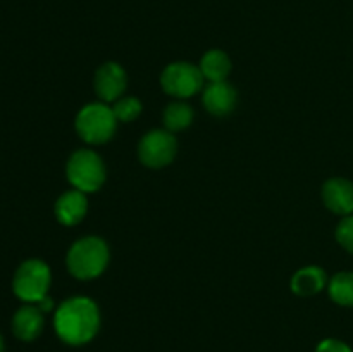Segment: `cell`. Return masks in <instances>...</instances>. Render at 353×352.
Listing matches in <instances>:
<instances>
[{
    "label": "cell",
    "instance_id": "8992f818",
    "mask_svg": "<svg viewBox=\"0 0 353 352\" xmlns=\"http://www.w3.org/2000/svg\"><path fill=\"white\" fill-rule=\"evenodd\" d=\"M203 83L205 78L199 66L185 61L171 62L165 66L161 75L162 90L176 99H188L196 95L203 90Z\"/></svg>",
    "mask_w": 353,
    "mask_h": 352
},
{
    "label": "cell",
    "instance_id": "9a60e30c",
    "mask_svg": "<svg viewBox=\"0 0 353 352\" xmlns=\"http://www.w3.org/2000/svg\"><path fill=\"white\" fill-rule=\"evenodd\" d=\"M193 117H195V113H193L192 106H188L186 102H181V100H176V102L169 104L165 107L164 114H162L164 128L168 131H171V133H178V131L186 130L193 123Z\"/></svg>",
    "mask_w": 353,
    "mask_h": 352
},
{
    "label": "cell",
    "instance_id": "d6986e66",
    "mask_svg": "<svg viewBox=\"0 0 353 352\" xmlns=\"http://www.w3.org/2000/svg\"><path fill=\"white\" fill-rule=\"evenodd\" d=\"M316 352H352V349L345 342L336 340V338H326L317 345Z\"/></svg>",
    "mask_w": 353,
    "mask_h": 352
},
{
    "label": "cell",
    "instance_id": "6da1fadb",
    "mask_svg": "<svg viewBox=\"0 0 353 352\" xmlns=\"http://www.w3.org/2000/svg\"><path fill=\"white\" fill-rule=\"evenodd\" d=\"M54 328L68 345H85L99 333L100 309L90 297H71L55 309Z\"/></svg>",
    "mask_w": 353,
    "mask_h": 352
},
{
    "label": "cell",
    "instance_id": "30bf717a",
    "mask_svg": "<svg viewBox=\"0 0 353 352\" xmlns=\"http://www.w3.org/2000/svg\"><path fill=\"white\" fill-rule=\"evenodd\" d=\"M323 202L338 216L353 214V182L347 178H330L323 186Z\"/></svg>",
    "mask_w": 353,
    "mask_h": 352
},
{
    "label": "cell",
    "instance_id": "5b68a950",
    "mask_svg": "<svg viewBox=\"0 0 353 352\" xmlns=\"http://www.w3.org/2000/svg\"><path fill=\"white\" fill-rule=\"evenodd\" d=\"M52 275L47 262L41 259H28L17 268L12 280V290L23 302L37 304L47 297Z\"/></svg>",
    "mask_w": 353,
    "mask_h": 352
},
{
    "label": "cell",
    "instance_id": "277c9868",
    "mask_svg": "<svg viewBox=\"0 0 353 352\" xmlns=\"http://www.w3.org/2000/svg\"><path fill=\"white\" fill-rule=\"evenodd\" d=\"M65 176L72 188L85 193L99 192L105 183L107 169L102 157L92 148H79L72 152L65 164Z\"/></svg>",
    "mask_w": 353,
    "mask_h": 352
},
{
    "label": "cell",
    "instance_id": "52a82bcc",
    "mask_svg": "<svg viewBox=\"0 0 353 352\" xmlns=\"http://www.w3.org/2000/svg\"><path fill=\"white\" fill-rule=\"evenodd\" d=\"M138 159L150 169H161L171 164L178 154V140L174 133L164 130H152L141 137L138 144Z\"/></svg>",
    "mask_w": 353,
    "mask_h": 352
},
{
    "label": "cell",
    "instance_id": "ffe728a7",
    "mask_svg": "<svg viewBox=\"0 0 353 352\" xmlns=\"http://www.w3.org/2000/svg\"><path fill=\"white\" fill-rule=\"evenodd\" d=\"M37 306L38 307H40V311H41V313H50V311L52 309H54V300H52L50 299V297H43V299H41L40 300V302H37Z\"/></svg>",
    "mask_w": 353,
    "mask_h": 352
},
{
    "label": "cell",
    "instance_id": "7a4b0ae2",
    "mask_svg": "<svg viewBox=\"0 0 353 352\" xmlns=\"http://www.w3.org/2000/svg\"><path fill=\"white\" fill-rule=\"evenodd\" d=\"M110 261L109 245L100 237H83L71 245L65 255V266L74 278L88 282L107 269Z\"/></svg>",
    "mask_w": 353,
    "mask_h": 352
},
{
    "label": "cell",
    "instance_id": "3957f363",
    "mask_svg": "<svg viewBox=\"0 0 353 352\" xmlns=\"http://www.w3.org/2000/svg\"><path fill=\"white\" fill-rule=\"evenodd\" d=\"M119 121L114 116L112 107L105 102H90L78 110L74 128L85 144L102 145L112 140Z\"/></svg>",
    "mask_w": 353,
    "mask_h": 352
},
{
    "label": "cell",
    "instance_id": "ba28073f",
    "mask_svg": "<svg viewBox=\"0 0 353 352\" xmlns=\"http://www.w3.org/2000/svg\"><path fill=\"white\" fill-rule=\"evenodd\" d=\"M128 86L126 71L117 62H105L100 66L93 78V88L100 102H116L117 99L124 97Z\"/></svg>",
    "mask_w": 353,
    "mask_h": 352
},
{
    "label": "cell",
    "instance_id": "8fae6325",
    "mask_svg": "<svg viewBox=\"0 0 353 352\" xmlns=\"http://www.w3.org/2000/svg\"><path fill=\"white\" fill-rule=\"evenodd\" d=\"M55 217L64 226H76L85 219L88 213V199L81 190H68L57 199L54 206Z\"/></svg>",
    "mask_w": 353,
    "mask_h": 352
},
{
    "label": "cell",
    "instance_id": "5bb4252c",
    "mask_svg": "<svg viewBox=\"0 0 353 352\" xmlns=\"http://www.w3.org/2000/svg\"><path fill=\"white\" fill-rule=\"evenodd\" d=\"M199 68L200 71H202L203 78L209 83H214L226 81L231 69H233V64H231V59L226 52L212 48V50L205 52V54L202 55Z\"/></svg>",
    "mask_w": 353,
    "mask_h": 352
},
{
    "label": "cell",
    "instance_id": "7c38bea8",
    "mask_svg": "<svg viewBox=\"0 0 353 352\" xmlns=\"http://www.w3.org/2000/svg\"><path fill=\"white\" fill-rule=\"evenodd\" d=\"M43 313L37 304H26L16 311L12 317V331L19 340L31 342L43 330Z\"/></svg>",
    "mask_w": 353,
    "mask_h": 352
},
{
    "label": "cell",
    "instance_id": "e0dca14e",
    "mask_svg": "<svg viewBox=\"0 0 353 352\" xmlns=\"http://www.w3.org/2000/svg\"><path fill=\"white\" fill-rule=\"evenodd\" d=\"M112 110L119 123H131L137 117H140L143 106H141L140 99H137V97H121L114 102Z\"/></svg>",
    "mask_w": 353,
    "mask_h": 352
},
{
    "label": "cell",
    "instance_id": "9c48e42d",
    "mask_svg": "<svg viewBox=\"0 0 353 352\" xmlns=\"http://www.w3.org/2000/svg\"><path fill=\"white\" fill-rule=\"evenodd\" d=\"M202 104L212 116H230L238 104L236 88L228 81L209 83L202 90Z\"/></svg>",
    "mask_w": 353,
    "mask_h": 352
},
{
    "label": "cell",
    "instance_id": "4fadbf2b",
    "mask_svg": "<svg viewBox=\"0 0 353 352\" xmlns=\"http://www.w3.org/2000/svg\"><path fill=\"white\" fill-rule=\"evenodd\" d=\"M292 292L299 297H312L327 286L326 271L319 266H305L293 275Z\"/></svg>",
    "mask_w": 353,
    "mask_h": 352
},
{
    "label": "cell",
    "instance_id": "44dd1931",
    "mask_svg": "<svg viewBox=\"0 0 353 352\" xmlns=\"http://www.w3.org/2000/svg\"><path fill=\"white\" fill-rule=\"evenodd\" d=\"M0 352H3V342H2V337H0Z\"/></svg>",
    "mask_w": 353,
    "mask_h": 352
},
{
    "label": "cell",
    "instance_id": "ac0fdd59",
    "mask_svg": "<svg viewBox=\"0 0 353 352\" xmlns=\"http://www.w3.org/2000/svg\"><path fill=\"white\" fill-rule=\"evenodd\" d=\"M336 240L345 251L353 254V214L341 217L336 226Z\"/></svg>",
    "mask_w": 353,
    "mask_h": 352
},
{
    "label": "cell",
    "instance_id": "2e32d148",
    "mask_svg": "<svg viewBox=\"0 0 353 352\" xmlns=\"http://www.w3.org/2000/svg\"><path fill=\"white\" fill-rule=\"evenodd\" d=\"M327 293L338 306L353 307V271H340L327 283Z\"/></svg>",
    "mask_w": 353,
    "mask_h": 352
}]
</instances>
